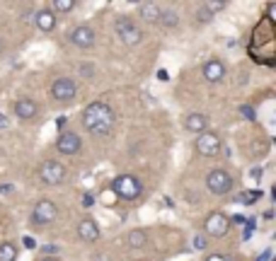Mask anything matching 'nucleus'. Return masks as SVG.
I'll list each match as a JSON object with an SVG mask.
<instances>
[{
    "label": "nucleus",
    "mask_w": 276,
    "mask_h": 261,
    "mask_svg": "<svg viewBox=\"0 0 276 261\" xmlns=\"http://www.w3.org/2000/svg\"><path fill=\"white\" fill-rule=\"evenodd\" d=\"M114 123H117V114L104 102H92L82 112V126L95 136H107L114 128Z\"/></svg>",
    "instance_id": "nucleus-1"
},
{
    "label": "nucleus",
    "mask_w": 276,
    "mask_h": 261,
    "mask_svg": "<svg viewBox=\"0 0 276 261\" xmlns=\"http://www.w3.org/2000/svg\"><path fill=\"white\" fill-rule=\"evenodd\" d=\"M112 191L117 193L119 198H124V201H136L141 196L143 187H141V182L133 174H121V177H117L112 182Z\"/></svg>",
    "instance_id": "nucleus-2"
},
{
    "label": "nucleus",
    "mask_w": 276,
    "mask_h": 261,
    "mask_svg": "<svg viewBox=\"0 0 276 261\" xmlns=\"http://www.w3.org/2000/svg\"><path fill=\"white\" fill-rule=\"evenodd\" d=\"M114 29H117V37L121 39V44H126V46H138L143 39V32L128 17H119L114 22Z\"/></svg>",
    "instance_id": "nucleus-3"
},
{
    "label": "nucleus",
    "mask_w": 276,
    "mask_h": 261,
    "mask_svg": "<svg viewBox=\"0 0 276 261\" xmlns=\"http://www.w3.org/2000/svg\"><path fill=\"white\" fill-rule=\"evenodd\" d=\"M75 95H78V85H75L71 77H58V80H53V85H51V97H53L56 102L68 104V102L75 99Z\"/></svg>",
    "instance_id": "nucleus-4"
},
{
    "label": "nucleus",
    "mask_w": 276,
    "mask_h": 261,
    "mask_svg": "<svg viewBox=\"0 0 276 261\" xmlns=\"http://www.w3.org/2000/svg\"><path fill=\"white\" fill-rule=\"evenodd\" d=\"M206 187H208L211 193L223 196V193H228V191L233 189V177H230L226 169H211L208 177H206Z\"/></svg>",
    "instance_id": "nucleus-5"
},
{
    "label": "nucleus",
    "mask_w": 276,
    "mask_h": 261,
    "mask_svg": "<svg viewBox=\"0 0 276 261\" xmlns=\"http://www.w3.org/2000/svg\"><path fill=\"white\" fill-rule=\"evenodd\" d=\"M39 177H41L44 184L58 187V184L66 179V167H63L61 162H56V160H46V162L39 167Z\"/></svg>",
    "instance_id": "nucleus-6"
},
{
    "label": "nucleus",
    "mask_w": 276,
    "mask_h": 261,
    "mask_svg": "<svg viewBox=\"0 0 276 261\" xmlns=\"http://www.w3.org/2000/svg\"><path fill=\"white\" fill-rule=\"evenodd\" d=\"M228 230H230V220H228V215H223L221 211H213L208 218H206V223H203V232L208 235V237H226L228 235Z\"/></svg>",
    "instance_id": "nucleus-7"
},
{
    "label": "nucleus",
    "mask_w": 276,
    "mask_h": 261,
    "mask_svg": "<svg viewBox=\"0 0 276 261\" xmlns=\"http://www.w3.org/2000/svg\"><path fill=\"white\" fill-rule=\"evenodd\" d=\"M56 218H58V206L53 201H49V198L39 201L34 206V211H32V223L34 225H49L53 223Z\"/></svg>",
    "instance_id": "nucleus-8"
},
{
    "label": "nucleus",
    "mask_w": 276,
    "mask_h": 261,
    "mask_svg": "<svg viewBox=\"0 0 276 261\" xmlns=\"http://www.w3.org/2000/svg\"><path fill=\"white\" fill-rule=\"evenodd\" d=\"M221 148H223L221 145V138L216 133H211V131H203L197 138V152L203 155V157H216L221 152Z\"/></svg>",
    "instance_id": "nucleus-9"
},
{
    "label": "nucleus",
    "mask_w": 276,
    "mask_h": 261,
    "mask_svg": "<svg viewBox=\"0 0 276 261\" xmlns=\"http://www.w3.org/2000/svg\"><path fill=\"white\" fill-rule=\"evenodd\" d=\"M56 148L61 150L63 155H78L80 148H82V138L73 131H63L56 141Z\"/></svg>",
    "instance_id": "nucleus-10"
},
{
    "label": "nucleus",
    "mask_w": 276,
    "mask_h": 261,
    "mask_svg": "<svg viewBox=\"0 0 276 261\" xmlns=\"http://www.w3.org/2000/svg\"><path fill=\"white\" fill-rule=\"evenodd\" d=\"M71 44L78 46V48H92L95 46V32L87 24H80L71 32Z\"/></svg>",
    "instance_id": "nucleus-11"
},
{
    "label": "nucleus",
    "mask_w": 276,
    "mask_h": 261,
    "mask_svg": "<svg viewBox=\"0 0 276 261\" xmlns=\"http://www.w3.org/2000/svg\"><path fill=\"white\" fill-rule=\"evenodd\" d=\"M15 114H17L22 121H29V119H34V116L39 114V104H37L34 99H29V97L17 99V102H15Z\"/></svg>",
    "instance_id": "nucleus-12"
},
{
    "label": "nucleus",
    "mask_w": 276,
    "mask_h": 261,
    "mask_svg": "<svg viewBox=\"0 0 276 261\" xmlns=\"http://www.w3.org/2000/svg\"><path fill=\"white\" fill-rule=\"evenodd\" d=\"M78 235L82 242H97L100 239V227H97V223L95 220H90V218H85V220H80L78 225Z\"/></svg>",
    "instance_id": "nucleus-13"
},
{
    "label": "nucleus",
    "mask_w": 276,
    "mask_h": 261,
    "mask_svg": "<svg viewBox=\"0 0 276 261\" xmlns=\"http://www.w3.org/2000/svg\"><path fill=\"white\" fill-rule=\"evenodd\" d=\"M34 24H37V29H39V32H53V27H56V15H53L49 7L37 10V15H34Z\"/></svg>",
    "instance_id": "nucleus-14"
},
{
    "label": "nucleus",
    "mask_w": 276,
    "mask_h": 261,
    "mask_svg": "<svg viewBox=\"0 0 276 261\" xmlns=\"http://www.w3.org/2000/svg\"><path fill=\"white\" fill-rule=\"evenodd\" d=\"M226 77V66L221 63V61H208L206 66H203V80L206 82H221Z\"/></svg>",
    "instance_id": "nucleus-15"
},
{
    "label": "nucleus",
    "mask_w": 276,
    "mask_h": 261,
    "mask_svg": "<svg viewBox=\"0 0 276 261\" xmlns=\"http://www.w3.org/2000/svg\"><path fill=\"white\" fill-rule=\"evenodd\" d=\"M184 126H187V131H192V133H203L206 126H208V119H206V114L192 112V114H187Z\"/></svg>",
    "instance_id": "nucleus-16"
},
{
    "label": "nucleus",
    "mask_w": 276,
    "mask_h": 261,
    "mask_svg": "<svg viewBox=\"0 0 276 261\" xmlns=\"http://www.w3.org/2000/svg\"><path fill=\"white\" fill-rule=\"evenodd\" d=\"M126 242H128L131 249H141V247L148 244V235H146V230H131L128 237H126Z\"/></svg>",
    "instance_id": "nucleus-17"
},
{
    "label": "nucleus",
    "mask_w": 276,
    "mask_h": 261,
    "mask_svg": "<svg viewBox=\"0 0 276 261\" xmlns=\"http://www.w3.org/2000/svg\"><path fill=\"white\" fill-rule=\"evenodd\" d=\"M138 12H141V17L146 20V22H158L160 20V7L155 2H146V5H141L138 7Z\"/></svg>",
    "instance_id": "nucleus-18"
},
{
    "label": "nucleus",
    "mask_w": 276,
    "mask_h": 261,
    "mask_svg": "<svg viewBox=\"0 0 276 261\" xmlns=\"http://www.w3.org/2000/svg\"><path fill=\"white\" fill-rule=\"evenodd\" d=\"M160 24H165V27H177L179 24V17H177V12L175 10H160Z\"/></svg>",
    "instance_id": "nucleus-19"
},
{
    "label": "nucleus",
    "mask_w": 276,
    "mask_h": 261,
    "mask_svg": "<svg viewBox=\"0 0 276 261\" xmlns=\"http://www.w3.org/2000/svg\"><path fill=\"white\" fill-rule=\"evenodd\" d=\"M0 261H17V247L10 242L0 244Z\"/></svg>",
    "instance_id": "nucleus-20"
},
{
    "label": "nucleus",
    "mask_w": 276,
    "mask_h": 261,
    "mask_svg": "<svg viewBox=\"0 0 276 261\" xmlns=\"http://www.w3.org/2000/svg\"><path fill=\"white\" fill-rule=\"evenodd\" d=\"M73 7H75V0H53L49 10L56 15V12H71Z\"/></svg>",
    "instance_id": "nucleus-21"
},
{
    "label": "nucleus",
    "mask_w": 276,
    "mask_h": 261,
    "mask_svg": "<svg viewBox=\"0 0 276 261\" xmlns=\"http://www.w3.org/2000/svg\"><path fill=\"white\" fill-rule=\"evenodd\" d=\"M201 7H203V10H206V12H208V15L213 17L216 12H221V10L226 7V2H216V0H211V2H203Z\"/></svg>",
    "instance_id": "nucleus-22"
},
{
    "label": "nucleus",
    "mask_w": 276,
    "mask_h": 261,
    "mask_svg": "<svg viewBox=\"0 0 276 261\" xmlns=\"http://www.w3.org/2000/svg\"><path fill=\"white\" fill-rule=\"evenodd\" d=\"M259 196H262V191L257 189V191H247V193H242V196H240V201H242V203H254Z\"/></svg>",
    "instance_id": "nucleus-23"
},
{
    "label": "nucleus",
    "mask_w": 276,
    "mask_h": 261,
    "mask_svg": "<svg viewBox=\"0 0 276 261\" xmlns=\"http://www.w3.org/2000/svg\"><path fill=\"white\" fill-rule=\"evenodd\" d=\"M240 114H242L247 121H254V109H252L250 104H242V107H240Z\"/></svg>",
    "instance_id": "nucleus-24"
},
{
    "label": "nucleus",
    "mask_w": 276,
    "mask_h": 261,
    "mask_svg": "<svg viewBox=\"0 0 276 261\" xmlns=\"http://www.w3.org/2000/svg\"><path fill=\"white\" fill-rule=\"evenodd\" d=\"M41 249H44V254H49V257H56V254H58V247H56V244H44Z\"/></svg>",
    "instance_id": "nucleus-25"
},
{
    "label": "nucleus",
    "mask_w": 276,
    "mask_h": 261,
    "mask_svg": "<svg viewBox=\"0 0 276 261\" xmlns=\"http://www.w3.org/2000/svg\"><path fill=\"white\" fill-rule=\"evenodd\" d=\"M194 249H206V237H203V235H197V237H194Z\"/></svg>",
    "instance_id": "nucleus-26"
},
{
    "label": "nucleus",
    "mask_w": 276,
    "mask_h": 261,
    "mask_svg": "<svg viewBox=\"0 0 276 261\" xmlns=\"http://www.w3.org/2000/svg\"><path fill=\"white\" fill-rule=\"evenodd\" d=\"M252 230H254V220H250V223H247V227H245V235H242V237L247 239V237L252 235Z\"/></svg>",
    "instance_id": "nucleus-27"
},
{
    "label": "nucleus",
    "mask_w": 276,
    "mask_h": 261,
    "mask_svg": "<svg viewBox=\"0 0 276 261\" xmlns=\"http://www.w3.org/2000/svg\"><path fill=\"white\" fill-rule=\"evenodd\" d=\"M7 126H10V119H7L5 114L0 112V128H7Z\"/></svg>",
    "instance_id": "nucleus-28"
},
{
    "label": "nucleus",
    "mask_w": 276,
    "mask_h": 261,
    "mask_svg": "<svg viewBox=\"0 0 276 261\" xmlns=\"http://www.w3.org/2000/svg\"><path fill=\"white\" fill-rule=\"evenodd\" d=\"M80 73H85L87 77H92V66H87V63H85V66H80Z\"/></svg>",
    "instance_id": "nucleus-29"
},
{
    "label": "nucleus",
    "mask_w": 276,
    "mask_h": 261,
    "mask_svg": "<svg viewBox=\"0 0 276 261\" xmlns=\"http://www.w3.org/2000/svg\"><path fill=\"white\" fill-rule=\"evenodd\" d=\"M206 261H228V259H226L223 254H211V257H208Z\"/></svg>",
    "instance_id": "nucleus-30"
},
{
    "label": "nucleus",
    "mask_w": 276,
    "mask_h": 261,
    "mask_svg": "<svg viewBox=\"0 0 276 261\" xmlns=\"http://www.w3.org/2000/svg\"><path fill=\"white\" fill-rule=\"evenodd\" d=\"M252 179H257V182L262 179V169H259V167H257V169H252Z\"/></svg>",
    "instance_id": "nucleus-31"
},
{
    "label": "nucleus",
    "mask_w": 276,
    "mask_h": 261,
    "mask_svg": "<svg viewBox=\"0 0 276 261\" xmlns=\"http://www.w3.org/2000/svg\"><path fill=\"white\" fill-rule=\"evenodd\" d=\"M269 259H272V249H267V252H264V254H262L257 261H269Z\"/></svg>",
    "instance_id": "nucleus-32"
},
{
    "label": "nucleus",
    "mask_w": 276,
    "mask_h": 261,
    "mask_svg": "<svg viewBox=\"0 0 276 261\" xmlns=\"http://www.w3.org/2000/svg\"><path fill=\"white\" fill-rule=\"evenodd\" d=\"M82 203H85V206L90 208V206H92V196H90V193H85V198H82Z\"/></svg>",
    "instance_id": "nucleus-33"
},
{
    "label": "nucleus",
    "mask_w": 276,
    "mask_h": 261,
    "mask_svg": "<svg viewBox=\"0 0 276 261\" xmlns=\"http://www.w3.org/2000/svg\"><path fill=\"white\" fill-rule=\"evenodd\" d=\"M10 191H12V184H2L0 187V193H10Z\"/></svg>",
    "instance_id": "nucleus-34"
},
{
    "label": "nucleus",
    "mask_w": 276,
    "mask_h": 261,
    "mask_svg": "<svg viewBox=\"0 0 276 261\" xmlns=\"http://www.w3.org/2000/svg\"><path fill=\"white\" fill-rule=\"evenodd\" d=\"M66 121H68V119H66V116H61V119L56 121V123H58V128H63V126H66Z\"/></svg>",
    "instance_id": "nucleus-35"
},
{
    "label": "nucleus",
    "mask_w": 276,
    "mask_h": 261,
    "mask_svg": "<svg viewBox=\"0 0 276 261\" xmlns=\"http://www.w3.org/2000/svg\"><path fill=\"white\" fill-rule=\"evenodd\" d=\"M25 247H34V239L32 237H25Z\"/></svg>",
    "instance_id": "nucleus-36"
},
{
    "label": "nucleus",
    "mask_w": 276,
    "mask_h": 261,
    "mask_svg": "<svg viewBox=\"0 0 276 261\" xmlns=\"http://www.w3.org/2000/svg\"><path fill=\"white\" fill-rule=\"evenodd\" d=\"M158 77H160V80H167L170 75H167V71H158Z\"/></svg>",
    "instance_id": "nucleus-37"
},
{
    "label": "nucleus",
    "mask_w": 276,
    "mask_h": 261,
    "mask_svg": "<svg viewBox=\"0 0 276 261\" xmlns=\"http://www.w3.org/2000/svg\"><path fill=\"white\" fill-rule=\"evenodd\" d=\"M233 223H235V225H242V223H245V218H242V215H235V218H233Z\"/></svg>",
    "instance_id": "nucleus-38"
},
{
    "label": "nucleus",
    "mask_w": 276,
    "mask_h": 261,
    "mask_svg": "<svg viewBox=\"0 0 276 261\" xmlns=\"http://www.w3.org/2000/svg\"><path fill=\"white\" fill-rule=\"evenodd\" d=\"M2 51H5V41L0 39V53H2Z\"/></svg>",
    "instance_id": "nucleus-39"
},
{
    "label": "nucleus",
    "mask_w": 276,
    "mask_h": 261,
    "mask_svg": "<svg viewBox=\"0 0 276 261\" xmlns=\"http://www.w3.org/2000/svg\"><path fill=\"white\" fill-rule=\"evenodd\" d=\"M41 261H58L56 257H46V259H41Z\"/></svg>",
    "instance_id": "nucleus-40"
}]
</instances>
